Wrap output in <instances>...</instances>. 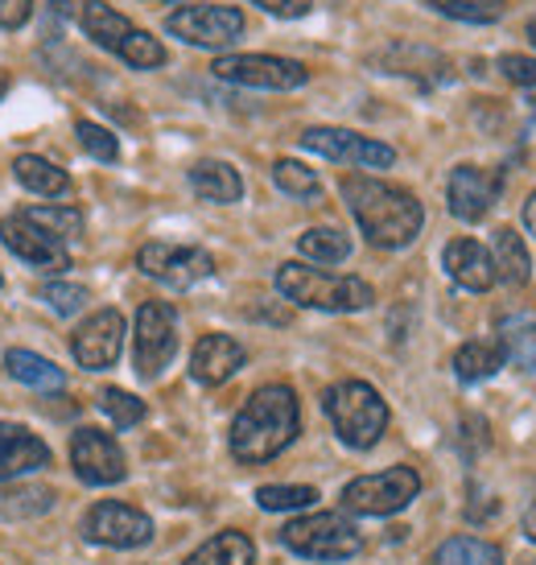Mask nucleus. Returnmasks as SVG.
Listing matches in <instances>:
<instances>
[{
    "label": "nucleus",
    "instance_id": "42",
    "mask_svg": "<svg viewBox=\"0 0 536 565\" xmlns=\"http://www.w3.org/2000/svg\"><path fill=\"white\" fill-rule=\"evenodd\" d=\"M253 4H260V9H265V13H272V17H285V21L305 17L310 9H314V0H253Z\"/></svg>",
    "mask_w": 536,
    "mask_h": 565
},
{
    "label": "nucleus",
    "instance_id": "7",
    "mask_svg": "<svg viewBox=\"0 0 536 565\" xmlns=\"http://www.w3.org/2000/svg\"><path fill=\"white\" fill-rule=\"evenodd\" d=\"M421 491V475L412 467H388L379 475H360L343 487V508L355 516H396Z\"/></svg>",
    "mask_w": 536,
    "mask_h": 565
},
{
    "label": "nucleus",
    "instance_id": "22",
    "mask_svg": "<svg viewBox=\"0 0 536 565\" xmlns=\"http://www.w3.org/2000/svg\"><path fill=\"white\" fill-rule=\"evenodd\" d=\"M190 190L203 203H239L244 199V178L227 161H199V166H190Z\"/></svg>",
    "mask_w": 536,
    "mask_h": 565
},
{
    "label": "nucleus",
    "instance_id": "49",
    "mask_svg": "<svg viewBox=\"0 0 536 565\" xmlns=\"http://www.w3.org/2000/svg\"><path fill=\"white\" fill-rule=\"evenodd\" d=\"M528 565H536V562H528Z\"/></svg>",
    "mask_w": 536,
    "mask_h": 565
},
{
    "label": "nucleus",
    "instance_id": "26",
    "mask_svg": "<svg viewBox=\"0 0 536 565\" xmlns=\"http://www.w3.org/2000/svg\"><path fill=\"white\" fill-rule=\"evenodd\" d=\"M500 351L516 372H536V322L500 318Z\"/></svg>",
    "mask_w": 536,
    "mask_h": 565
},
{
    "label": "nucleus",
    "instance_id": "37",
    "mask_svg": "<svg viewBox=\"0 0 536 565\" xmlns=\"http://www.w3.org/2000/svg\"><path fill=\"white\" fill-rule=\"evenodd\" d=\"M75 137H79V145L92 153L95 161H116L120 158V141L111 137L104 125H92V120H79L75 125Z\"/></svg>",
    "mask_w": 536,
    "mask_h": 565
},
{
    "label": "nucleus",
    "instance_id": "34",
    "mask_svg": "<svg viewBox=\"0 0 536 565\" xmlns=\"http://www.w3.org/2000/svg\"><path fill=\"white\" fill-rule=\"evenodd\" d=\"M429 9H438L442 17L467 21V25H487L504 17V0H426Z\"/></svg>",
    "mask_w": 536,
    "mask_h": 565
},
{
    "label": "nucleus",
    "instance_id": "30",
    "mask_svg": "<svg viewBox=\"0 0 536 565\" xmlns=\"http://www.w3.org/2000/svg\"><path fill=\"white\" fill-rule=\"evenodd\" d=\"M298 252L310 256L314 265H343L351 256V239L343 232H334V227H310V232L298 236Z\"/></svg>",
    "mask_w": 536,
    "mask_h": 565
},
{
    "label": "nucleus",
    "instance_id": "33",
    "mask_svg": "<svg viewBox=\"0 0 536 565\" xmlns=\"http://www.w3.org/2000/svg\"><path fill=\"white\" fill-rule=\"evenodd\" d=\"M54 491L46 487H13V491H0V520H30L50 512Z\"/></svg>",
    "mask_w": 536,
    "mask_h": 565
},
{
    "label": "nucleus",
    "instance_id": "15",
    "mask_svg": "<svg viewBox=\"0 0 536 565\" xmlns=\"http://www.w3.org/2000/svg\"><path fill=\"white\" fill-rule=\"evenodd\" d=\"M500 190H504V173L483 170V166H458L450 173V186H446V203L450 215L462 223H479L491 215V206L500 203Z\"/></svg>",
    "mask_w": 536,
    "mask_h": 565
},
{
    "label": "nucleus",
    "instance_id": "11",
    "mask_svg": "<svg viewBox=\"0 0 536 565\" xmlns=\"http://www.w3.org/2000/svg\"><path fill=\"white\" fill-rule=\"evenodd\" d=\"M137 268H141L144 277L170 285V289H190V285L215 277L211 252L190 248V244H144L137 252Z\"/></svg>",
    "mask_w": 536,
    "mask_h": 565
},
{
    "label": "nucleus",
    "instance_id": "19",
    "mask_svg": "<svg viewBox=\"0 0 536 565\" xmlns=\"http://www.w3.org/2000/svg\"><path fill=\"white\" fill-rule=\"evenodd\" d=\"M50 467V446L37 434H30L25 425L0 422V479L13 483L21 475H33Z\"/></svg>",
    "mask_w": 536,
    "mask_h": 565
},
{
    "label": "nucleus",
    "instance_id": "43",
    "mask_svg": "<svg viewBox=\"0 0 536 565\" xmlns=\"http://www.w3.org/2000/svg\"><path fill=\"white\" fill-rule=\"evenodd\" d=\"M471 495L474 500H483V495H479V487H471ZM491 512H495V503H471V508H467V516L471 520H483V516H491Z\"/></svg>",
    "mask_w": 536,
    "mask_h": 565
},
{
    "label": "nucleus",
    "instance_id": "41",
    "mask_svg": "<svg viewBox=\"0 0 536 565\" xmlns=\"http://www.w3.org/2000/svg\"><path fill=\"white\" fill-rule=\"evenodd\" d=\"M33 17V0H0V30H21Z\"/></svg>",
    "mask_w": 536,
    "mask_h": 565
},
{
    "label": "nucleus",
    "instance_id": "27",
    "mask_svg": "<svg viewBox=\"0 0 536 565\" xmlns=\"http://www.w3.org/2000/svg\"><path fill=\"white\" fill-rule=\"evenodd\" d=\"M13 173H17V182H21V186L33 190V194H46V199H58V194L71 190V173L58 170V166L46 161V158H33V153L17 158Z\"/></svg>",
    "mask_w": 536,
    "mask_h": 565
},
{
    "label": "nucleus",
    "instance_id": "28",
    "mask_svg": "<svg viewBox=\"0 0 536 565\" xmlns=\"http://www.w3.org/2000/svg\"><path fill=\"white\" fill-rule=\"evenodd\" d=\"M4 367H9V376L30 384V388H63L66 384L58 363H50L46 355H33V351H21V347L4 355Z\"/></svg>",
    "mask_w": 536,
    "mask_h": 565
},
{
    "label": "nucleus",
    "instance_id": "45",
    "mask_svg": "<svg viewBox=\"0 0 536 565\" xmlns=\"http://www.w3.org/2000/svg\"><path fill=\"white\" fill-rule=\"evenodd\" d=\"M524 227H528V232L536 236V194L528 199V206H524Z\"/></svg>",
    "mask_w": 536,
    "mask_h": 565
},
{
    "label": "nucleus",
    "instance_id": "3",
    "mask_svg": "<svg viewBox=\"0 0 536 565\" xmlns=\"http://www.w3.org/2000/svg\"><path fill=\"white\" fill-rule=\"evenodd\" d=\"M277 289H281V298L310 306V310H326V315H351V310H367L376 301V289L363 277H334V273L305 265L277 268Z\"/></svg>",
    "mask_w": 536,
    "mask_h": 565
},
{
    "label": "nucleus",
    "instance_id": "21",
    "mask_svg": "<svg viewBox=\"0 0 536 565\" xmlns=\"http://www.w3.org/2000/svg\"><path fill=\"white\" fill-rule=\"evenodd\" d=\"M244 367V347L232 339V334H203L194 355H190V376L215 388L223 380H232Z\"/></svg>",
    "mask_w": 536,
    "mask_h": 565
},
{
    "label": "nucleus",
    "instance_id": "20",
    "mask_svg": "<svg viewBox=\"0 0 536 565\" xmlns=\"http://www.w3.org/2000/svg\"><path fill=\"white\" fill-rule=\"evenodd\" d=\"M442 265L450 273V281L462 285V289H471V294H483L491 285L500 281L495 277V260H491V252L479 244V239H450L442 252Z\"/></svg>",
    "mask_w": 536,
    "mask_h": 565
},
{
    "label": "nucleus",
    "instance_id": "25",
    "mask_svg": "<svg viewBox=\"0 0 536 565\" xmlns=\"http://www.w3.org/2000/svg\"><path fill=\"white\" fill-rule=\"evenodd\" d=\"M504 367V351L500 343H487V339H471L454 351V376L462 384H479V380H491Z\"/></svg>",
    "mask_w": 536,
    "mask_h": 565
},
{
    "label": "nucleus",
    "instance_id": "36",
    "mask_svg": "<svg viewBox=\"0 0 536 565\" xmlns=\"http://www.w3.org/2000/svg\"><path fill=\"white\" fill-rule=\"evenodd\" d=\"M99 408L108 413L116 429H132V425L144 422V401H137V396L125 393V388H104V393H99Z\"/></svg>",
    "mask_w": 536,
    "mask_h": 565
},
{
    "label": "nucleus",
    "instance_id": "24",
    "mask_svg": "<svg viewBox=\"0 0 536 565\" xmlns=\"http://www.w3.org/2000/svg\"><path fill=\"white\" fill-rule=\"evenodd\" d=\"M186 565H256V545L244 533L227 529L190 553Z\"/></svg>",
    "mask_w": 536,
    "mask_h": 565
},
{
    "label": "nucleus",
    "instance_id": "2",
    "mask_svg": "<svg viewBox=\"0 0 536 565\" xmlns=\"http://www.w3.org/2000/svg\"><path fill=\"white\" fill-rule=\"evenodd\" d=\"M301 429V408L293 388L285 384H265L248 396V405L236 413L232 422V455L239 462H268L277 458L298 438Z\"/></svg>",
    "mask_w": 536,
    "mask_h": 565
},
{
    "label": "nucleus",
    "instance_id": "31",
    "mask_svg": "<svg viewBox=\"0 0 536 565\" xmlns=\"http://www.w3.org/2000/svg\"><path fill=\"white\" fill-rule=\"evenodd\" d=\"M30 223H37L42 232H50L54 239H79L83 236V211L79 206H30L21 211Z\"/></svg>",
    "mask_w": 536,
    "mask_h": 565
},
{
    "label": "nucleus",
    "instance_id": "16",
    "mask_svg": "<svg viewBox=\"0 0 536 565\" xmlns=\"http://www.w3.org/2000/svg\"><path fill=\"white\" fill-rule=\"evenodd\" d=\"M0 239L4 248L13 252L17 260H25L37 273H63L71 268V252H66L63 239H54L50 232H42L37 223H30L25 215H13V220H0Z\"/></svg>",
    "mask_w": 536,
    "mask_h": 565
},
{
    "label": "nucleus",
    "instance_id": "12",
    "mask_svg": "<svg viewBox=\"0 0 536 565\" xmlns=\"http://www.w3.org/2000/svg\"><path fill=\"white\" fill-rule=\"evenodd\" d=\"M83 536L92 545H108V550H141V545H149V536H153V520L120 500H104L87 512Z\"/></svg>",
    "mask_w": 536,
    "mask_h": 565
},
{
    "label": "nucleus",
    "instance_id": "29",
    "mask_svg": "<svg viewBox=\"0 0 536 565\" xmlns=\"http://www.w3.org/2000/svg\"><path fill=\"white\" fill-rule=\"evenodd\" d=\"M433 565H504V553L500 545H487L479 536H450L438 545Z\"/></svg>",
    "mask_w": 536,
    "mask_h": 565
},
{
    "label": "nucleus",
    "instance_id": "46",
    "mask_svg": "<svg viewBox=\"0 0 536 565\" xmlns=\"http://www.w3.org/2000/svg\"><path fill=\"white\" fill-rule=\"evenodd\" d=\"M9 92V75H4V71H0V95Z\"/></svg>",
    "mask_w": 536,
    "mask_h": 565
},
{
    "label": "nucleus",
    "instance_id": "40",
    "mask_svg": "<svg viewBox=\"0 0 536 565\" xmlns=\"http://www.w3.org/2000/svg\"><path fill=\"white\" fill-rule=\"evenodd\" d=\"M500 71H504V79L521 83V87H536V58H528V54H504Z\"/></svg>",
    "mask_w": 536,
    "mask_h": 565
},
{
    "label": "nucleus",
    "instance_id": "9",
    "mask_svg": "<svg viewBox=\"0 0 536 565\" xmlns=\"http://www.w3.org/2000/svg\"><path fill=\"white\" fill-rule=\"evenodd\" d=\"M211 75L236 87H260V92H293L310 79L305 66L277 54H219L211 63Z\"/></svg>",
    "mask_w": 536,
    "mask_h": 565
},
{
    "label": "nucleus",
    "instance_id": "38",
    "mask_svg": "<svg viewBox=\"0 0 536 565\" xmlns=\"http://www.w3.org/2000/svg\"><path fill=\"white\" fill-rule=\"evenodd\" d=\"M42 298L50 301V310L54 315H79L83 306H87V289L83 285H66V281H50L46 289H42Z\"/></svg>",
    "mask_w": 536,
    "mask_h": 565
},
{
    "label": "nucleus",
    "instance_id": "48",
    "mask_svg": "<svg viewBox=\"0 0 536 565\" xmlns=\"http://www.w3.org/2000/svg\"><path fill=\"white\" fill-rule=\"evenodd\" d=\"M0 289H4V277H0Z\"/></svg>",
    "mask_w": 536,
    "mask_h": 565
},
{
    "label": "nucleus",
    "instance_id": "35",
    "mask_svg": "<svg viewBox=\"0 0 536 565\" xmlns=\"http://www.w3.org/2000/svg\"><path fill=\"white\" fill-rule=\"evenodd\" d=\"M318 491L314 487H260L256 491V503L265 508V512H298V508H314Z\"/></svg>",
    "mask_w": 536,
    "mask_h": 565
},
{
    "label": "nucleus",
    "instance_id": "18",
    "mask_svg": "<svg viewBox=\"0 0 536 565\" xmlns=\"http://www.w3.org/2000/svg\"><path fill=\"white\" fill-rule=\"evenodd\" d=\"M372 63H376L384 75H400V79L426 83V87H442V83L454 79L450 58H442L438 50H429V46H417V42H393L388 50H379Z\"/></svg>",
    "mask_w": 536,
    "mask_h": 565
},
{
    "label": "nucleus",
    "instance_id": "14",
    "mask_svg": "<svg viewBox=\"0 0 536 565\" xmlns=\"http://www.w3.org/2000/svg\"><path fill=\"white\" fill-rule=\"evenodd\" d=\"M71 467H75V475L87 487H111L128 475L125 450L116 446L111 434L95 429V425L75 429V438H71Z\"/></svg>",
    "mask_w": 536,
    "mask_h": 565
},
{
    "label": "nucleus",
    "instance_id": "44",
    "mask_svg": "<svg viewBox=\"0 0 536 565\" xmlns=\"http://www.w3.org/2000/svg\"><path fill=\"white\" fill-rule=\"evenodd\" d=\"M524 536H528V541H536V500L528 503V512H524Z\"/></svg>",
    "mask_w": 536,
    "mask_h": 565
},
{
    "label": "nucleus",
    "instance_id": "4",
    "mask_svg": "<svg viewBox=\"0 0 536 565\" xmlns=\"http://www.w3.org/2000/svg\"><path fill=\"white\" fill-rule=\"evenodd\" d=\"M322 408L331 417L334 434L347 441V446H355V450H372L384 438V429H388V405H384V396L372 384H363V380H343V384L326 388Z\"/></svg>",
    "mask_w": 536,
    "mask_h": 565
},
{
    "label": "nucleus",
    "instance_id": "13",
    "mask_svg": "<svg viewBox=\"0 0 536 565\" xmlns=\"http://www.w3.org/2000/svg\"><path fill=\"white\" fill-rule=\"evenodd\" d=\"M301 149H310V153L331 161H351V166H363V170H388L396 161L393 145L360 137L351 128H305L301 132Z\"/></svg>",
    "mask_w": 536,
    "mask_h": 565
},
{
    "label": "nucleus",
    "instance_id": "32",
    "mask_svg": "<svg viewBox=\"0 0 536 565\" xmlns=\"http://www.w3.org/2000/svg\"><path fill=\"white\" fill-rule=\"evenodd\" d=\"M272 182L277 190H285L289 199H301V203H314L318 194H322V182H318V173L310 166H301V161H289L281 158L272 166Z\"/></svg>",
    "mask_w": 536,
    "mask_h": 565
},
{
    "label": "nucleus",
    "instance_id": "8",
    "mask_svg": "<svg viewBox=\"0 0 536 565\" xmlns=\"http://www.w3.org/2000/svg\"><path fill=\"white\" fill-rule=\"evenodd\" d=\"M165 30L174 33V38H182L186 46L223 50L244 38L248 21H244V13H239L236 4H186V9L165 17Z\"/></svg>",
    "mask_w": 536,
    "mask_h": 565
},
{
    "label": "nucleus",
    "instance_id": "23",
    "mask_svg": "<svg viewBox=\"0 0 536 565\" xmlns=\"http://www.w3.org/2000/svg\"><path fill=\"white\" fill-rule=\"evenodd\" d=\"M491 260H495V277L504 285H524L533 277V256L524 248V239L516 236V227H500L491 239Z\"/></svg>",
    "mask_w": 536,
    "mask_h": 565
},
{
    "label": "nucleus",
    "instance_id": "17",
    "mask_svg": "<svg viewBox=\"0 0 536 565\" xmlns=\"http://www.w3.org/2000/svg\"><path fill=\"white\" fill-rule=\"evenodd\" d=\"M120 347H125V315L120 310H99V315H92L75 330L71 355L87 372H104V367L120 360Z\"/></svg>",
    "mask_w": 536,
    "mask_h": 565
},
{
    "label": "nucleus",
    "instance_id": "47",
    "mask_svg": "<svg viewBox=\"0 0 536 565\" xmlns=\"http://www.w3.org/2000/svg\"><path fill=\"white\" fill-rule=\"evenodd\" d=\"M528 38H533V46H536V17L528 21Z\"/></svg>",
    "mask_w": 536,
    "mask_h": 565
},
{
    "label": "nucleus",
    "instance_id": "39",
    "mask_svg": "<svg viewBox=\"0 0 536 565\" xmlns=\"http://www.w3.org/2000/svg\"><path fill=\"white\" fill-rule=\"evenodd\" d=\"M487 446H491L487 422H483V417H462V434H458V450H462V458L474 462Z\"/></svg>",
    "mask_w": 536,
    "mask_h": 565
},
{
    "label": "nucleus",
    "instance_id": "6",
    "mask_svg": "<svg viewBox=\"0 0 536 565\" xmlns=\"http://www.w3.org/2000/svg\"><path fill=\"white\" fill-rule=\"evenodd\" d=\"M281 545L310 562H347L363 550L360 529L339 512H314V516L289 520L281 529Z\"/></svg>",
    "mask_w": 536,
    "mask_h": 565
},
{
    "label": "nucleus",
    "instance_id": "10",
    "mask_svg": "<svg viewBox=\"0 0 536 565\" xmlns=\"http://www.w3.org/2000/svg\"><path fill=\"white\" fill-rule=\"evenodd\" d=\"M178 351V318L165 301H144L137 310V334H132V363L137 376L158 380Z\"/></svg>",
    "mask_w": 536,
    "mask_h": 565
},
{
    "label": "nucleus",
    "instance_id": "5",
    "mask_svg": "<svg viewBox=\"0 0 536 565\" xmlns=\"http://www.w3.org/2000/svg\"><path fill=\"white\" fill-rule=\"evenodd\" d=\"M79 25L95 46L111 50L116 58H125V63L137 66V71H158V66H165V46H161L158 38L137 30L125 13H116L104 0H83Z\"/></svg>",
    "mask_w": 536,
    "mask_h": 565
},
{
    "label": "nucleus",
    "instance_id": "1",
    "mask_svg": "<svg viewBox=\"0 0 536 565\" xmlns=\"http://www.w3.org/2000/svg\"><path fill=\"white\" fill-rule=\"evenodd\" d=\"M343 199H347V211L355 215L367 244H376V248H409L426 227V211L409 190L367 178V173L343 178Z\"/></svg>",
    "mask_w": 536,
    "mask_h": 565
}]
</instances>
